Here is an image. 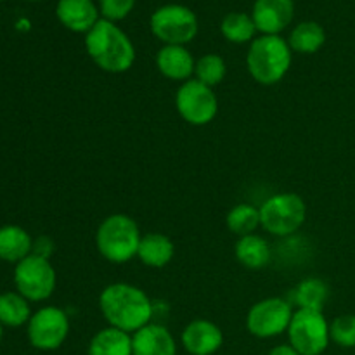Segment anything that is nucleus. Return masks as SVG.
I'll use <instances>...</instances> for the list:
<instances>
[{
	"label": "nucleus",
	"mask_w": 355,
	"mask_h": 355,
	"mask_svg": "<svg viewBox=\"0 0 355 355\" xmlns=\"http://www.w3.org/2000/svg\"><path fill=\"white\" fill-rule=\"evenodd\" d=\"M293 314V305L286 298H263V300L253 304L246 314V329L255 338H276L288 331Z\"/></svg>",
	"instance_id": "0eeeda50"
},
{
	"label": "nucleus",
	"mask_w": 355,
	"mask_h": 355,
	"mask_svg": "<svg viewBox=\"0 0 355 355\" xmlns=\"http://www.w3.org/2000/svg\"><path fill=\"white\" fill-rule=\"evenodd\" d=\"M85 49L90 59L103 71L120 75L128 71L135 62V49L130 38L114 23L99 19L87 33Z\"/></svg>",
	"instance_id": "f03ea898"
},
{
	"label": "nucleus",
	"mask_w": 355,
	"mask_h": 355,
	"mask_svg": "<svg viewBox=\"0 0 355 355\" xmlns=\"http://www.w3.org/2000/svg\"><path fill=\"white\" fill-rule=\"evenodd\" d=\"M151 31L165 45H186L196 37L198 19L184 6H165L151 16Z\"/></svg>",
	"instance_id": "9b49d317"
},
{
	"label": "nucleus",
	"mask_w": 355,
	"mask_h": 355,
	"mask_svg": "<svg viewBox=\"0 0 355 355\" xmlns=\"http://www.w3.org/2000/svg\"><path fill=\"white\" fill-rule=\"evenodd\" d=\"M33 239L19 225H3L0 227V260L19 263L31 255Z\"/></svg>",
	"instance_id": "aec40b11"
},
{
	"label": "nucleus",
	"mask_w": 355,
	"mask_h": 355,
	"mask_svg": "<svg viewBox=\"0 0 355 355\" xmlns=\"http://www.w3.org/2000/svg\"><path fill=\"white\" fill-rule=\"evenodd\" d=\"M134 355H177V342L162 324L149 322L132 335Z\"/></svg>",
	"instance_id": "2eb2a0df"
},
{
	"label": "nucleus",
	"mask_w": 355,
	"mask_h": 355,
	"mask_svg": "<svg viewBox=\"0 0 355 355\" xmlns=\"http://www.w3.org/2000/svg\"><path fill=\"white\" fill-rule=\"evenodd\" d=\"M180 342L189 355H214L224 345V333L208 319H194L182 329Z\"/></svg>",
	"instance_id": "f8f14e48"
},
{
	"label": "nucleus",
	"mask_w": 355,
	"mask_h": 355,
	"mask_svg": "<svg viewBox=\"0 0 355 355\" xmlns=\"http://www.w3.org/2000/svg\"><path fill=\"white\" fill-rule=\"evenodd\" d=\"M329 298V288L319 277H307L300 281L291 291V305L297 309H307V311H321L324 309Z\"/></svg>",
	"instance_id": "412c9836"
},
{
	"label": "nucleus",
	"mask_w": 355,
	"mask_h": 355,
	"mask_svg": "<svg viewBox=\"0 0 355 355\" xmlns=\"http://www.w3.org/2000/svg\"><path fill=\"white\" fill-rule=\"evenodd\" d=\"M253 21L263 35H277L293 19V0H257Z\"/></svg>",
	"instance_id": "ddd939ff"
},
{
	"label": "nucleus",
	"mask_w": 355,
	"mask_h": 355,
	"mask_svg": "<svg viewBox=\"0 0 355 355\" xmlns=\"http://www.w3.org/2000/svg\"><path fill=\"white\" fill-rule=\"evenodd\" d=\"M156 68L165 78L184 83L194 76L196 61L184 45H165L156 55Z\"/></svg>",
	"instance_id": "4468645a"
},
{
	"label": "nucleus",
	"mask_w": 355,
	"mask_h": 355,
	"mask_svg": "<svg viewBox=\"0 0 355 355\" xmlns=\"http://www.w3.org/2000/svg\"><path fill=\"white\" fill-rule=\"evenodd\" d=\"M286 333L288 343L300 355H321L331 342L329 322L321 311L297 309Z\"/></svg>",
	"instance_id": "423d86ee"
},
{
	"label": "nucleus",
	"mask_w": 355,
	"mask_h": 355,
	"mask_svg": "<svg viewBox=\"0 0 355 355\" xmlns=\"http://www.w3.org/2000/svg\"><path fill=\"white\" fill-rule=\"evenodd\" d=\"M291 49L279 35H262L252 42L246 66L252 78L260 85H276L291 68Z\"/></svg>",
	"instance_id": "7ed1b4c3"
},
{
	"label": "nucleus",
	"mask_w": 355,
	"mask_h": 355,
	"mask_svg": "<svg viewBox=\"0 0 355 355\" xmlns=\"http://www.w3.org/2000/svg\"><path fill=\"white\" fill-rule=\"evenodd\" d=\"M55 12L59 21L76 33H89L99 21L92 0H59Z\"/></svg>",
	"instance_id": "dca6fc26"
},
{
	"label": "nucleus",
	"mask_w": 355,
	"mask_h": 355,
	"mask_svg": "<svg viewBox=\"0 0 355 355\" xmlns=\"http://www.w3.org/2000/svg\"><path fill=\"white\" fill-rule=\"evenodd\" d=\"M141 239V229L134 218L114 214L104 218L97 227L96 248L104 260L120 266L137 257Z\"/></svg>",
	"instance_id": "20e7f679"
},
{
	"label": "nucleus",
	"mask_w": 355,
	"mask_h": 355,
	"mask_svg": "<svg viewBox=\"0 0 355 355\" xmlns=\"http://www.w3.org/2000/svg\"><path fill=\"white\" fill-rule=\"evenodd\" d=\"M220 31L232 44H245V42L252 40L257 26L253 17H250L248 14L231 12L222 19Z\"/></svg>",
	"instance_id": "393cba45"
},
{
	"label": "nucleus",
	"mask_w": 355,
	"mask_h": 355,
	"mask_svg": "<svg viewBox=\"0 0 355 355\" xmlns=\"http://www.w3.org/2000/svg\"><path fill=\"white\" fill-rule=\"evenodd\" d=\"M225 224L229 231L238 238L255 234L257 229L260 227V210L250 203H239L229 210Z\"/></svg>",
	"instance_id": "b1692460"
},
{
	"label": "nucleus",
	"mask_w": 355,
	"mask_h": 355,
	"mask_svg": "<svg viewBox=\"0 0 355 355\" xmlns=\"http://www.w3.org/2000/svg\"><path fill=\"white\" fill-rule=\"evenodd\" d=\"M134 3L135 0H101V12L104 19L113 23L128 16V12L134 9Z\"/></svg>",
	"instance_id": "cd10ccee"
},
{
	"label": "nucleus",
	"mask_w": 355,
	"mask_h": 355,
	"mask_svg": "<svg viewBox=\"0 0 355 355\" xmlns=\"http://www.w3.org/2000/svg\"><path fill=\"white\" fill-rule=\"evenodd\" d=\"M58 276L51 260L37 255H28L14 267V284L17 293L28 302H44L52 297Z\"/></svg>",
	"instance_id": "6e6552de"
},
{
	"label": "nucleus",
	"mask_w": 355,
	"mask_h": 355,
	"mask_svg": "<svg viewBox=\"0 0 355 355\" xmlns=\"http://www.w3.org/2000/svg\"><path fill=\"white\" fill-rule=\"evenodd\" d=\"M175 255V245L168 236L162 232H149L141 239L137 250V259L151 269H163L168 266Z\"/></svg>",
	"instance_id": "f3484780"
},
{
	"label": "nucleus",
	"mask_w": 355,
	"mask_h": 355,
	"mask_svg": "<svg viewBox=\"0 0 355 355\" xmlns=\"http://www.w3.org/2000/svg\"><path fill=\"white\" fill-rule=\"evenodd\" d=\"M225 73H227V66H225V61L220 55L205 54L196 61L194 78H196L198 82L215 89V87L220 85V83L224 82Z\"/></svg>",
	"instance_id": "a878e982"
},
{
	"label": "nucleus",
	"mask_w": 355,
	"mask_h": 355,
	"mask_svg": "<svg viewBox=\"0 0 355 355\" xmlns=\"http://www.w3.org/2000/svg\"><path fill=\"white\" fill-rule=\"evenodd\" d=\"M2 333H3V326L2 322H0V340H2Z\"/></svg>",
	"instance_id": "7c9ffc66"
},
{
	"label": "nucleus",
	"mask_w": 355,
	"mask_h": 355,
	"mask_svg": "<svg viewBox=\"0 0 355 355\" xmlns=\"http://www.w3.org/2000/svg\"><path fill=\"white\" fill-rule=\"evenodd\" d=\"M89 355H134L132 352V335L121 329L107 326L99 329L90 338Z\"/></svg>",
	"instance_id": "6ab92c4d"
},
{
	"label": "nucleus",
	"mask_w": 355,
	"mask_h": 355,
	"mask_svg": "<svg viewBox=\"0 0 355 355\" xmlns=\"http://www.w3.org/2000/svg\"><path fill=\"white\" fill-rule=\"evenodd\" d=\"M28 342L44 352L58 350L69 335V318L59 307H42L28 321Z\"/></svg>",
	"instance_id": "9d476101"
},
{
	"label": "nucleus",
	"mask_w": 355,
	"mask_h": 355,
	"mask_svg": "<svg viewBox=\"0 0 355 355\" xmlns=\"http://www.w3.org/2000/svg\"><path fill=\"white\" fill-rule=\"evenodd\" d=\"M31 253L37 257H42V259L51 260V255L54 253V243H52L51 238L47 236H42V238L35 239L33 241V250Z\"/></svg>",
	"instance_id": "c85d7f7f"
},
{
	"label": "nucleus",
	"mask_w": 355,
	"mask_h": 355,
	"mask_svg": "<svg viewBox=\"0 0 355 355\" xmlns=\"http://www.w3.org/2000/svg\"><path fill=\"white\" fill-rule=\"evenodd\" d=\"M99 311L107 326L134 335L151 322L155 307L141 288L128 283H113L101 291Z\"/></svg>",
	"instance_id": "f257e3e1"
},
{
	"label": "nucleus",
	"mask_w": 355,
	"mask_h": 355,
	"mask_svg": "<svg viewBox=\"0 0 355 355\" xmlns=\"http://www.w3.org/2000/svg\"><path fill=\"white\" fill-rule=\"evenodd\" d=\"M234 255L243 267L252 270L263 269V267L269 266L270 259H272L270 245L267 243L266 238L259 234H248L238 238L234 246Z\"/></svg>",
	"instance_id": "a211bd4d"
},
{
	"label": "nucleus",
	"mask_w": 355,
	"mask_h": 355,
	"mask_svg": "<svg viewBox=\"0 0 355 355\" xmlns=\"http://www.w3.org/2000/svg\"><path fill=\"white\" fill-rule=\"evenodd\" d=\"M267 355H300V354H298L290 343H286V345H277L274 347V349H270V352Z\"/></svg>",
	"instance_id": "c756f323"
},
{
	"label": "nucleus",
	"mask_w": 355,
	"mask_h": 355,
	"mask_svg": "<svg viewBox=\"0 0 355 355\" xmlns=\"http://www.w3.org/2000/svg\"><path fill=\"white\" fill-rule=\"evenodd\" d=\"M326 33L321 24L314 21H305L300 23L290 35V49L300 54H314L324 45Z\"/></svg>",
	"instance_id": "4be33fe9"
},
{
	"label": "nucleus",
	"mask_w": 355,
	"mask_h": 355,
	"mask_svg": "<svg viewBox=\"0 0 355 355\" xmlns=\"http://www.w3.org/2000/svg\"><path fill=\"white\" fill-rule=\"evenodd\" d=\"M329 338L342 349L355 347V315L343 314L329 322Z\"/></svg>",
	"instance_id": "bb28decb"
},
{
	"label": "nucleus",
	"mask_w": 355,
	"mask_h": 355,
	"mask_svg": "<svg viewBox=\"0 0 355 355\" xmlns=\"http://www.w3.org/2000/svg\"><path fill=\"white\" fill-rule=\"evenodd\" d=\"M260 210V227L277 238L295 234L307 218V205L297 193H277L267 198Z\"/></svg>",
	"instance_id": "39448f33"
},
{
	"label": "nucleus",
	"mask_w": 355,
	"mask_h": 355,
	"mask_svg": "<svg viewBox=\"0 0 355 355\" xmlns=\"http://www.w3.org/2000/svg\"><path fill=\"white\" fill-rule=\"evenodd\" d=\"M30 302L19 293H2L0 295V322L2 326L9 328H19V326L28 324L31 319Z\"/></svg>",
	"instance_id": "5701e85b"
},
{
	"label": "nucleus",
	"mask_w": 355,
	"mask_h": 355,
	"mask_svg": "<svg viewBox=\"0 0 355 355\" xmlns=\"http://www.w3.org/2000/svg\"><path fill=\"white\" fill-rule=\"evenodd\" d=\"M175 110L184 121L193 127L211 123L218 113V99L215 90L191 78L180 83L175 94Z\"/></svg>",
	"instance_id": "1a4fd4ad"
}]
</instances>
